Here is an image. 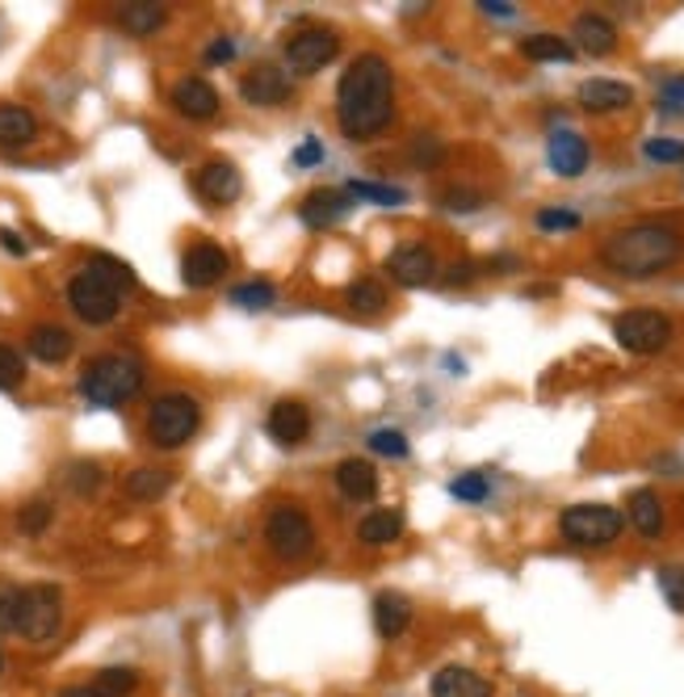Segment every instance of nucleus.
I'll return each instance as SVG.
<instances>
[{
	"label": "nucleus",
	"instance_id": "51",
	"mask_svg": "<svg viewBox=\"0 0 684 697\" xmlns=\"http://www.w3.org/2000/svg\"><path fill=\"white\" fill-rule=\"evenodd\" d=\"M59 697H106V694H101L97 685H67V689H64Z\"/></svg>",
	"mask_w": 684,
	"mask_h": 697
},
{
	"label": "nucleus",
	"instance_id": "48",
	"mask_svg": "<svg viewBox=\"0 0 684 697\" xmlns=\"http://www.w3.org/2000/svg\"><path fill=\"white\" fill-rule=\"evenodd\" d=\"M231 55H236V43H231V39H219V43H210V51H206L210 64H227Z\"/></svg>",
	"mask_w": 684,
	"mask_h": 697
},
{
	"label": "nucleus",
	"instance_id": "22",
	"mask_svg": "<svg viewBox=\"0 0 684 697\" xmlns=\"http://www.w3.org/2000/svg\"><path fill=\"white\" fill-rule=\"evenodd\" d=\"M433 697H491V680L479 676L475 668L449 664L433 676Z\"/></svg>",
	"mask_w": 684,
	"mask_h": 697
},
{
	"label": "nucleus",
	"instance_id": "15",
	"mask_svg": "<svg viewBox=\"0 0 684 697\" xmlns=\"http://www.w3.org/2000/svg\"><path fill=\"white\" fill-rule=\"evenodd\" d=\"M354 210V198H349V189H311L303 206H298V215H303V224L315 227V231H324V227L340 224L345 215Z\"/></svg>",
	"mask_w": 684,
	"mask_h": 697
},
{
	"label": "nucleus",
	"instance_id": "20",
	"mask_svg": "<svg viewBox=\"0 0 684 697\" xmlns=\"http://www.w3.org/2000/svg\"><path fill=\"white\" fill-rule=\"evenodd\" d=\"M572 39L588 55H614L618 51V25L600 18V13H579L572 25Z\"/></svg>",
	"mask_w": 684,
	"mask_h": 697
},
{
	"label": "nucleus",
	"instance_id": "10",
	"mask_svg": "<svg viewBox=\"0 0 684 697\" xmlns=\"http://www.w3.org/2000/svg\"><path fill=\"white\" fill-rule=\"evenodd\" d=\"M336 51H340L336 30L307 25V30H298V34L286 39V64L290 72H298V76H315V72H324V64L336 59Z\"/></svg>",
	"mask_w": 684,
	"mask_h": 697
},
{
	"label": "nucleus",
	"instance_id": "27",
	"mask_svg": "<svg viewBox=\"0 0 684 697\" xmlns=\"http://www.w3.org/2000/svg\"><path fill=\"white\" fill-rule=\"evenodd\" d=\"M399 534H403V513L399 509H374L357 525V538L366 546H391V542H399Z\"/></svg>",
	"mask_w": 684,
	"mask_h": 697
},
{
	"label": "nucleus",
	"instance_id": "5",
	"mask_svg": "<svg viewBox=\"0 0 684 697\" xmlns=\"http://www.w3.org/2000/svg\"><path fill=\"white\" fill-rule=\"evenodd\" d=\"M64 630V592L55 585H25L22 613H18V634L25 643H51Z\"/></svg>",
	"mask_w": 684,
	"mask_h": 697
},
{
	"label": "nucleus",
	"instance_id": "8",
	"mask_svg": "<svg viewBox=\"0 0 684 697\" xmlns=\"http://www.w3.org/2000/svg\"><path fill=\"white\" fill-rule=\"evenodd\" d=\"M265 542L278 559L298 563L315 551V525H311V518L303 513V509H294V504H278L265 521Z\"/></svg>",
	"mask_w": 684,
	"mask_h": 697
},
{
	"label": "nucleus",
	"instance_id": "40",
	"mask_svg": "<svg viewBox=\"0 0 684 697\" xmlns=\"http://www.w3.org/2000/svg\"><path fill=\"white\" fill-rule=\"evenodd\" d=\"M642 152H647V160H655V164H684L681 139L655 135V139H647V143H642Z\"/></svg>",
	"mask_w": 684,
	"mask_h": 697
},
{
	"label": "nucleus",
	"instance_id": "39",
	"mask_svg": "<svg viewBox=\"0 0 684 697\" xmlns=\"http://www.w3.org/2000/svg\"><path fill=\"white\" fill-rule=\"evenodd\" d=\"M22 613V585H0V634H18Z\"/></svg>",
	"mask_w": 684,
	"mask_h": 697
},
{
	"label": "nucleus",
	"instance_id": "28",
	"mask_svg": "<svg viewBox=\"0 0 684 697\" xmlns=\"http://www.w3.org/2000/svg\"><path fill=\"white\" fill-rule=\"evenodd\" d=\"M630 525L639 530L642 538H660L663 534V500L651 488H639L630 495Z\"/></svg>",
	"mask_w": 684,
	"mask_h": 697
},
{
	"label": "nucleus",
	"instance_id": "47",
	"mask_svg": "<svg viewBox=\"0 0 684 697\" xmlns=\"http://www.w3.org/2000/svg\"><path fill=\"white\" fill-rule=\"evenodd\" d=\"M412 156L420 160V164H437L442 160V143L433 135H416V148H412Z\"/></svg>",
	"mask_w": 684,
	"mask_h": 697
},
{
	"label": "nucleus",
	"instance_id": "3",
	"mask_svg": "<svg viewBox=\"0 0 684 697\" xmlns=\"http://www.w3.org/2000/svg\"><path fill=\"white\" fill-rule=\"evenodd\" d=\"M143 361L131 353H101L80 370V395L93 407H118L143 391Z\"/></svg>",
	"mask_w": 684,
	"mask_h": 697
},
{
	"label": "nucleus",
	"instance_id": "25",
	"mask_svg": "<svg viewBox=\"0 0 684 697\" xmlns=\"http://www.w3.org/2000/svg\"><path fill=\"white\" fill-rule=\"evenodd\" d=\"M169 22V9L164 4H152V0H134V4H122L118 9V25L131 34V39H148L160 25Z\"/></svg>",
	"mask_w": 684,
	"mask_h": 697
},
{
	"label": "nucleus",
	"instance_id": "41",
	"mask_svg": "<svg viewBox=\"0 0 684 697\" xmlns=\"http://www.w3.org/2000/svg\"><path fill=\"white\" fill-rule=\"evenodd\" d=\"M370 450L382 454V458H408V437L399 433V428H378V433H370Z\"/></svg>",
	"mask_w": 684,
	"mask_h": 697
},
{
	"label": "nucleus",
	"instance_id": "38",
	"mask_svg": "<svg viewBox=\"0 0 684 697\" xmlns=\"http://www.w3.org/2000/svg\"><path fill=\"white\" fill-rule=\"evenodd\" d=\"M101 479H106V475H101L97 462H72V467H67V488L76 495H93L101 488Z\"/></svg>",
	"mask_w": 684,
	"mask_h": 697
},
{
	"label": "nucleus",
	"instance_id": "9",
	"mask_svg": "<svg viewBox=\"0 0 684 697\" xmlns=\"http://www.w3.org/2000/svg\"><path fill=\"white\" fill-rule=\"evenodd\" d=\"M614 340H618L626 353H639V358H651V353H660L667 349V340H672V319L663 312H626L614 319Z\"/></svg>",
	"mask_w": 684,
	"mask_h": 697
},
{
	"label": "nucleus",
	"instance_id": "44",
	"mask_svg": "<svg viewBox=\"0 0 684 697\" xmlns=\"http://www.w3.org/2000/svg\"><path fill=\"white\" fill-rule=\"evenodd\" d=\"M655 106H660V113H684V76L663 80V89H660V97H655Z\"/></svg>",
	"mask_w": 684,
	"mask_h": 697
},
{
	"label": "nucleus",
	"instance_id": "2",
	"mask_svg": "<svg viewBox=\"0 0 684 697\" xmlns=\"http://www.w3.org/2000/svg\"><path fill=\"white\" fill-rule=\"evenodd\" d=\"M681 252H684L681 231H672V227L663 224H634L621 227V231H614L605 240L600 261L614 273H621V277L642 282V277H655V273L672 270L681 261Z\"/></svg>",
	"mask_w": 684,
	"mask_h": 697
},
{
	"label": "nucleus",
	"instance_id": "35",
	"mask_svg": "<svg viewBox=\"0 0 684 697\" xmlns=\"http://www.w3.org/2000/svg\"><path fill=\"white\" fill-rule=\"evenodd\" d=\"M51 518H55L51 500H30V504H22V513H18V530L30 534V538H39L46 525H51Z\"/></svg>",
	"mask_w": 684,
	"mask_h": 697
},
{
	"label": "nucleus",
	"instance_id": "19",
	"mask_svg": "<svg viewBox=\"0 0 684 697\" xmlns=\"http://www.w3.org/2000/svg\"><path fill=\"white\" fill-rule=\"evenodd\" d=\"M546 160H551V168L558 177H579L584 168H588V139L575 135V131H554L551 143H546Z\"/></svg>",
	"mask_w": 684,
	"mask_h": 697
},
{
	"label": "nucleus",
	"instance_id": "53",
	"mask_svg": "<svg viewBox=\"0 0 684 697\" xmlns=\"http://www.w3.org/2000/svg\"><path fill=\"white\" fill-rule=\"evenodd\" d=\"M466 277H470V265H454V270H449V277H445V282H449V286H458V282H466Z\"/></svg>",
	"mask_w": 684,
	"mask_h": 697
},
{
	"label": "nucleus",
	"instance_id": "37",
	"mask_svg": "<svg viewBox=\"0 0 684 697\" xmlns=\"http://www.w3.org/2000/svg\"><path fill=\"white\" fill-rule=\"evenodd\" d=\"M25 383V358L13 345H0V391H18Z\"/></svg>",
	"mask_w": 684,
	"mask_h": 697
},
{
	"label": "nucleus",
	"instance_id": "42",
	"mask_svg": "<svg viewBox=\"0 0 684 697\" xmlns=\"http://www.w3.org/2000/svg\"><path fill=\"white\" fill-rule=\"evenodd\" d=\"M660 592L676 613H684V567H660Z\"/></svg>",
	"mask_w": 684,
	"mask_h": 697
},
{
	"label": "nucleus",
	"instance_id": "52",
	"mask_svg": "<svg viewBox=\"0 0 684 697\" xmlns=\"http://www.w3.org/2000/svg\"><path fill=\"white\" fill-rule=\"evenodd\" d=\"M484 13H496V18H512V4H504V0H484Z\"/></svg>",
	"mask_w": 684,
	"mask_h": 697
},
{
	"label": "nucleus",
	"instance_id": "11",
	"mask_svg": "<svg viewBox=\"0 0 684 697\" xmlns=\"http://www.w3.org/2000/svg\"><path fill=\"white\" fill-rule=\"evenodd\" d=\"M227 270H231V257H227L219 244H210V240L189 244L185 257H181V282H185L189 291H210L215 282H222Z\"/></svg>",
	"mask_w": 684,
	"mask_h": 697
},
{
	"label": "nucleus",
	"instance_id": "33",
	"mask_svg": "<svg viewBox=\"0 0 684 697\" xmlns=\"http://www.w3.org/2000/svg\"><path fill=\"white\" fill-rule=\"evenodd\" d=\"M89 270L93 273H101L110 286H118V291H134V273L127 261H118V257H110V252H97L89 261Z\"/></svg>",
	"mask_w": 684,
	"mask_h": 697
},
{
	"label": "nucleus",
	"instance_id": "17",
	"mask_svg": "<svg viewBox=\"0 0 684 697\" xmlns=\"http://www.w3.org/2000/svg\"><path fill=\"white\" fill-rule=\"evenodd\" d=\"M575 101H579V110H588V113H618L634 101V89L621 85V80L596 76V80H584V85H579Z\"/></svg>",
	"mask_w": 684,
	"mask_h": 697
},
{
	"label": "nucleus",
	"instance_id": "45",
	"mask_svg": "<svg viewBox=\"0 0 684 697\" xmlns=\"http://www.w3.org/2000/svg\"><path fill=\"white\" fill-rule=\"evenodd\" d=\"M538 227H542V231H575V227H579V215H575V210H554V206H546V210H538Z\"/></svg>",
	"mask_w": 684,
	"mask_h": 697
},
{
	"label": "nucleus",
	"instance_id": "30",
	"mask_svg": "<svg viewBox=\"0 0 684 697\" xmlns=\"http://www.w3.org/2000/svg\"><path fill=\"white\" fill-rule=\"evenodd\" d=\"M521 51L538 59V64H572L575 59V46L567 39H558V34H533L521 43Z\"/></svg>",
	"mask_w": 684,
	"mask_h": 697
},
{
	"label": "nucleus",
	"instance_id": "4",
	"mask_svg": "<svg viewBox=\"0 0 684 697\" xmlns=\"http://www.w3.org/2000/svg\"><path fill=\"white\" fill-rule=\"evenodd\" d=\"M202 425V404L185 391L160 395L148 412V442L155 450H181Z\"/></svg>",
	"mask_w": 684,
	"mask_h": 697
},
{
	"label": "nucleus",
	"instance_id": "54",
	"mask_svg": "<svg viewBox=\"0 0 684 697\" xmlns=\"http://www.w3.org/2000/svg\"><path fill=\"white\" fill-rule=\"evenodd\" d=\"M0 668H4V655H0Z\"/></svg>",
	"mask_w": 684,
	"mask_h": 697
},
{
	"label": "nucleus",
	"instance_id": "46",
	"mask_svg": "<svg viewBox=\"0 0 684 697\" xmlns=\"http://www.w3.org/2000/svg\"><path fill=\"white\" fill-rule=\"evenodd\" d=\"M442 203H445V210H479L484 198H479V194H470V189H449Z\"/></svg>",
	"mask_w": 684,
	"mask_h": 697
},
{
	"label": "nucleus",
	"instance_id": "7",
	"mask_svg": "<svg viewBox=\"0 0 684 697\" xmlns=\"http://www.w3.org/2000/svg\"><path fill=\"white\" fill-rule=\"evenodd\" d=\"M621 525H626V518H621L614 504H572V509L558 518L563 538L572 542V546H584V551L618 542Z\"/></svg>",
	"mask_w": 684,
	"mask_h": 697
},
{
	"label": "nucleus",
	"instance_id": "18",
	"mask_svg": "<svg viewBox=\"0 0 684 697\" xmlns=\"http://www.w3.org/2000/svg\"><path fill=\"white\" fill-rule=\"evenodd\" d=\"M265 428L278 446H303L311 437V412L298 400H282V404H273Z\"/></svg>",
	"mask_w": 684,
	"mask_h": 697
},
{
	"label": "nucleus",
	"instance_id": "34",
	"mask_svg": "<svg viewBox=\"0 0 684 697\" xmlns=\"http://www.w3.org/2000/svg\"><path fill=\"white\" fill-rule=\"evenodd\" d=\"M93 685L106 697H131L134 685H139V673H134V668H101Z\"/></svg>",
	"mask_w": 684,
	"mask_h": 697
},
{
	"label": "nucleus",
	"instance_id": "6",
	"mask_svg": "<svg viewBox=\"0 0 684 697\" xmlns=\"http://www.w3.org/2000/svg\"><path fill=\"white\" fill-rule=\"evenodd\" d=\"M67 307L80 315L85 324L101 328V324H113L118 312H122V291L110 286L101 273H93L89 265H85V270L67 282Z\"/></svg>",
	"mask_w": 684,
	"mask_h": 697
},
{
	"label": "nucleus",
	"instance_id": "14",
	"mask_svg": "<svg viewBox=\"0 0 684 697\" xmlns=\"http://www.w3.org/2000/svg\"><path fill=\"white\" fill-rule=\"evenodd\" d=\"M173 110L181 118H189V122H206V118H215L219 113V92L210 80H202V76H185L173 85Z\"/></svg>",
	"mask_w": 684,
	"mask_h": 697
},
{
	"label": "nucleus",
	"instance_id": "50",
	"mask_svg": "<svg viewBox=\"0 0 684 697\" xmlns=\"http://www.w3.org/2000/svg\"><path fill=\"white\" fill-rule=\"evenodd\" d=\"M0 244H4V252H13V257H25V240L18 231H9V227H0Z\"/></svg>",
	"mask_w": 684,
	"mask_h": 697
},
{
	"label": "nucleus",
	"instance_id": "16",
	"mask_svg": "<svg viewBox=\"0 0 684 697\" xmlns=\"http://www.w3.org/2000/svg\"><path fill=\"white\" fill-rule=\"evenodd\" d=\"M240 97L248 106H261V110H273L290 97V76L278 68H252L240 80Z\"/></svg>",
	"mask_w": 684,
	"mask_h": 697
},
{
	"label": "nucleus",
	"instance_id": "26",
	"mask_svg": "<svg viewBox=\"0 0 684 697\" xmlns=\"http://www.w3.org/2000/svg\"><path fill=\"white\" fill-rule=\"evenodd\" d=\"M39 139V118L25 106H0V148H25Z\"/></svg>",
	"mask_w": 684,
	"mask_h": 697
},
{
	"label": "nucleus",
	"instance_id": "36",
	"mask_svg": "<svg viewBox=\"0 0 684 697\" xmlns=\"http://www.w3.org/2000/svg\"><path fill=\"white\" fill-rule=\"evenodd\" d=\"M349 198H366V203H378V206H399L408 194L395 189V185H374V181H354L349 185Z\"/></svg>",
	"mask_w": 684,
	"mask_h": 697
},
{
	"label": "nucleus",
	"instance_id": "1",
	"mask_svg": "<svg viewBox=\"0 0 684 697\" xmlns=\"http://www.w3.org/2000/svg\"><path fill=\"white\" fill-rule=\"evenodd\" d=\"M395 118V72L391 64L366 51L357 55L349 68L340 72V85H336V122L345 139H374L391 127Z\"/></svg>",
	"mask_w": 684,
	"mask_h": 697
},
{
	"label": "nucleus",
	"instance_id": "24",
	"mask_svg": "<svg viewBox=\"0 0 684 697\" xmlns=\"http://www.w3.org/2000/svg\"><path fill=\"white\" fill-rule=\"evenodd\" d=\"M336 488L345 500H374L378 495V471L366 458H345L336 467Z\"/></svg>",
	"mask_w": 684,
	"mask_h": 697
},
{
	"label": "nucleus",
	"instance_id": "23",
	"mask_svg": "<svg viewBox=\"0 0 684 697\" xmlns=\"http://www.w3.org/2000/svg\"><path fill=\"white\" fill-rule=\"evenodd\" d=\"M25 349L46 366H59V361L72 358V333L59 324H34L30 337H25Z\"/></svg>",
	"mask_w": 684,
	"mask_h": 697
},
{
	"label": "nucleus",
	"instance_id": "13",
	"mask_svg": "<svg viewBox=\"0 0 684 697\" xmlns=\"http://www.w3.org/2000/svg\"><path fill=\"white\" fill-rule=\"evenodd\" d=\"M387 273L395 277L399 286H428L437 277V257H433V248L424 244H403L387 257Z\"/></svg>",
	"mask_w": 684,
	"mask_h": 697
},
{
	"label": "nucleus",
	"instance_id": "32",
	"mask_svg": "<svg viewBox=\"0 0 684 697\" xmlns=\"http://www.w3.org/2000/svg\"><path fill=\"white\" fill-rule=\"evenodd\" d=\"M231 303L243 307V312H265V307L278 303V291H273V282H243V286L231 291Z\"/></svg>",
	"mask_w": 684,
	"mask_h": 697
},
{
	"label": "nucleus",
	"instance_id": "31",
	"mask_svg": "<svg viewBox=\"0 0 684 697\" xmlns=\"http://www.w3.org/2000/svg\"><path fill=\"white\" fill-rule=\"evenodd\" d=\"M345 298H349V307L361 315H378L382 307H387V291L378 286V282H370V277H361V282H354L349 291H345Z\"/></svg>",
	"mask_w": 684,
	"mask_h": 697
},
{
	"label": "nucleus",
	"instance_id": "12",
	"mask_svg": "<svg viewBox=\"0 0 684 697\" xmlns=\"http://www.w3.org/2000/svg\"><path fill=\"white\" fill-rule=\"evenodd\" d=\"M194 189L210 206H231L243 194V177L231 160H210L194 173Z\"/></svg>",
	"mask_w": 684,
	"mask_h": 697
},
{
	"label": "nucleus",
	"instance_id": "21",
	"mask_svg": "<svg viewBox=\"0 0 684 697\" xmlns=\"http://www.w3.org/2000/svg\"><path fill=\"white\" fill-rule=\"evenodd\" d=\"M408 627H412V601H408L403 592H395V588L378 592L374 597V630L378 634L391 643V639H399Z\"/></svg>",
	"mask_w": 684,
	"mask_h": 697
},
{
	"label": "nucleus",
	"instance_id": "43",
	"mask_svg": "<svg viewBox=\"0 0 684 697\" xmlns=\"http://www.w3.org/2000/svg\"><path fill=\"white\" fill-rule=\"evenodd\" d=\"M449 492L458 495V500L479 504V500H487V475H458V479L449 483Z\"/></svg>",
	"mask_w": 684,
	"mask_h": 697
},
{
	"label": "nucleus",
	"instance_id": "49",
	"mask_svg": "<svg viewBox=\"0 0 684 697\" xmlns=\"http://www.w3.org/2000/svg\"><path fill=\"white\" fill-rule=\"evenodd\" d=\"M315 160H324V148H319L315 139H307V143L294 152V164H315Z\"/></svg>",
	"mask_w": 684,
	"mask_h": 697
},
{
	"label": "nucleus",
	"instance_id": "29",
	"mask_svg": "<svg viewBox=\"0 0 684 697\" xmlns=\"http://www.w3.org/2000/svg\"><path fill=\"white\" fill-rule=\"evenodd\" d=\"M122 488H127L131 500H160V495L173 488V471H164V467H134L122 479Z\"/></svg>",
	"mask_w": 684,
	"mask_h": 697
}]
</instances>
